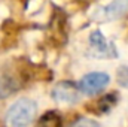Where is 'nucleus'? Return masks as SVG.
Masks as SVG:
<instances>
[{"mask_svg":"<svg viewBox=\"0 0 128 127\" xmlns=\"http://www.w3.org/2000/svg\"><path fill=\"white\" fill-rule=\"evenodd\" d=\"M103 14L107 20H118L125 17L128 15V0H113L103 9Z\"/></svg>","mask_w":128,"mask_h":127,"instance_id":"obj_4","label":"nucleus"},{"mask_svg":"<svg viewBox=\"0 0 128 127\" xmlns=\"http://www.w3.org/2000/svg\"><path fill=\"white\" fill-rule=\"evenodd\" d=\"M90 43H91L92 49H96L97 52H100V55L109 54V52H110V48H113V46H110V45L106 42L103 33L100 32V30H96V32L91 33V36H90Z\"/></svg>","mask_w":128,"mask_h":127,"instance_id":"obj_5","label":"nucleus"},{"mask_svg":"<svg viewBox=\"0 0 128 127\" xmlns=\"http://www.w3.org/2000/svg\"><path fill=\"white\" fill-rule=\"evenodd\" d=\"M118 82L122 87H128V66H121L118 69Z\"/></svg>","mask_w":128,"mask_h":127,"instance_id":"obj_8","label":"nucleus"},{"mask_svg":"<svg viewBox=\"0 0 128 127\" xmlns=\"http://www.w3.org/2000/svg\"><path fill=\"white\" fill-rule=\"evenodd\" d=\"M70 127H100V124L94 120H90V118H79Z\"/></svg>","mask_w":128,"mask_h":127,"instance_id":"obj_9","label":"nucleus"},{"mask_svg":"<svg viewBox=\"0 0 128 127\" xmlns=\"http://www.w3.org/2000/svg\"><path fill=\"white\" fill-rule=\"evenodd\" d=\"M110 78L107 73L104 72H91L88 75H85L80 81H79V88L84 94H88V96H94L101 93L107 84H109Z\"/></svg>","mask_w":128,"mask_h":127,"instance_id":"obj_2","label":"nucleus"},{"mask_svg":"<svg viewBox=\"0 0 128 127\" xmlns=\"http://www.w3.org/2000/svg\"><path fill=\"white\" fill-rule=\"evenodd\" d=\"M36 127H63V121L57 112H46L40 117Z\"/></svg>","mask_w":128,"mask_h":127,"instance_id":"obj_7","label":"nucleus"},{"mask_svg":"<svg viewBox=\"0 0 128 127\" xmlns=\"http://www.w3.org/2000/svg\"><path fill=\"white\" fill-rule=\"evenodd\" d=\"M37 105L32 99H20L8 109L4 123L8 127H27L36 117Z\"/></svg>","mask_w":128,"mask_h":127,"instance_id":"obj_1","label":"nucleus"},{"mask_svg":"<svg viewBox=\"0 0 128 127\" xmlns=\"http://www.w3.org/2000/svg\"><path fill=\"white\" fill-rule=\"evenodd\" d=\"M20 88V85L16 84V81L12 76H0V99L3 97H9L12 93H15Z\"/></svg>","mask_w":128,"mask_h":127,"instance_id":"obj_6","label":"nucleus"},{"mask_svg":"<svg viewBox=\"0 0 128 127\" xmlns=\"http://www.w3.org/2000/svg\"><path fill=\"white\" fill-rule=\"evenodd\" d=\"M79 85L76 87L74 82L72 81H63V82H58L52 91H51V96L60 102V103H67V105H73L79 100Z\"/></svg>","mask_w":128,"mask_h":127,"instance_id":"obj_3","label":"nucleus"}]
</instances>
